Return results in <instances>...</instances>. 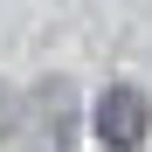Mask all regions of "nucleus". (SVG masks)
I'll use <instances>...</instances> for the list:
<instances>
[{"mask_svg":"<svg viewBox=\"0 0 152 152\" xmlns=\"http://www.w3.org/2000/svg\"><path fill=\"white\" fill-rule=\"evenodd\" d=\"M14 124H21V104H14V90H7V83H0V138H7Z\"/></svg>","mask_w":152,"mask_h":152,"instance_id":"f03ea898","label":"nucleus"},{"mask_svg":"<svg viewBox=\"0 0 152 152\" xmlns=\"http://www.w3.org/2000/svg\"><path fill=\"white\" fill-rule=\"evenodd\" d=\"M90 124H97V138H104L111 152H138V145H145V132H152V97H145V90H132V83H111L104 97H97Z\"/></svg>","mask_w":152,"mask_h":152,"instance_id":"f257e3e1","label":"nucleus"}]
</instances>
